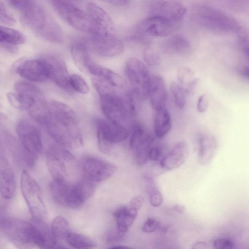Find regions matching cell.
<instances>
[{
	"label": "cell",
	"mask_w": 249,
	"mask_h": 249,
	"mask_svg": "<svg viewBox=\"0 0 249 249\" xmlns=\"http://www.w3.org/2000/svg\"><path fill=\"white\" fill-rule=\"evenodd\" d=\"M39 124L60 144L71 148L83 145V138L76 115L66 104L55 100L47 102L46 111Z\"/></svg>",
	"instance_id": "6da1fadb"
},
{
	"label": "cell",
	"mask_w": 249,
	"mask_h": 249,
	"mask_svg": "<svg viewBox=\"0 0 249 249\" xmlns=\"http://www.w3.org/2000/svg\"><path fill=\"white\" fill-rule=\"evenodd\" d=\"M96 183L84 178L74 182L53 180L49 190L54 201L65 207L76 209L81 207L94 193Z\"/></svg>",
	"instance_id": "7a4b0ae2"
},
{
	"label": "cell",
	"mask_w": 249,
	"mask_h": 249,
	"mask_svg": "<svg viewBox=\"0 0 249 249\" xmlns=\"http://www.w3.org/2000/svg\"><path fill=\"white\" fill-rule=\"evenodd\" d=\"M93 84L99 93L101 110L108 121L119 125L131 115L128 110L125 94H120L114 87L96 78H93Z\"/></svg>",
	"instance_id": "3957f363"
},
{
	"label": "cell",
	"mask_w": 249,
	"mask_h": 249,
	"mask_svg": "<svg viewBox=\"0 0 249 249\" xmlns=\"http://www.w3.org/2000/svg\"><path fill=\"white\" fill-rule=\"evenodd\" d=\"M193 16L205 29L219 33L236 32L239 25L233 18L213 7L199 5L195 8Z\"/></svg>",
	"instance_id": "277c9868"
},
{
	"label": "cell",
	"mask_w": 249,
	"mask_h": 249,
	"mask_svg": "<svg viewBox=\"0 0 249 249\" xmlns=\"http://www.w3.org/2000/svg\"><path fill=\"white\" fill-rule=\"evenodd\" d=\"M0 229L16 247L31 249L36 246L35 224L15 217H1Z\"/></svg>",
	"instance_id": "5b68a950"
},
{
	"label": "cell",
	"mask_w": 249,
	"mask_h": 249,
	"mask_svg": "<svg viewBox=\"0 0 249 249\" xmlns=\"http://www.w3.org/2000/svg\"><path fill=\"white\" fill-rule=\"evenodd\" d=\"M8 2L19 12L23 25L39 36L53 19L37 1L9 0Z\"/></svg>",
	"instance_id": "8992f818"
},
{
	"label": "cell",
	"mask_w": 249,
	"mask_h": 249,
	"mask_svg": "<svg viewBox=\"0 0 249 249\" xmlns=\"http://www.w3.org/2000/svg\"><path fill=\"white\" fill-rule=\"evenodd\" d=\"M51 3L56 13L75 29L91 34L99 32L89 14L73 3L65 0H52Z\"/></svg>",
	"instance_id": "52a82bcc"
},
{
	"label": "cell",
	"mask_w": 249,
	"mask_h": 249,
	"mask_svg": "<svg viewBox=\"0 0 249 249\" xmlns=\"http://www.w3.org/2000/svg\"><path fill=\"white\" fill-rule=\"evenodd\" d=\"M20 189L34 220L43 222L46 215V208L42 192L37 182L26 170L21 173Z\"/></svg>",
	"instance_id": "ba28073f"
},
{
	"label": "cell",
	"mask_w": 249,
	"mask_h": 249,
	"mask_svg": "<svg viewBox=\"0 0 249 249\" xmlns=\"http://www.w3.org/2000/svg\"><path fill=\"white\" fill-rule=\"evenodd\" d=\"M14 89V92H8L6 96L15 108L26 110L29 113L45 102L41 90L30 83L18 82Z\"/></svg>",
	"instance_id": "9c48e42d"
},
{
	"label": "cell",
	"mask_w": 249,
	"mask_h": 249,
	"mask_svg": "<svg viewBox=\"0 0 249 249\" xmlns=\"http://www.w3.org/2000/svg\"><path fill=\"white\" fill-rule=\"evenodd\" d=\"M124 71L126 76L132 87V91L136 98L142 101L148 97L151 76L149 71L139 59L129 58L126 61Z\"/></svg>",
	"instance_id": "30bf717a"
},
{
	"label": "cell",
	"mask_w": 249,
	"mask_h": 249,
	"mask_svg": "<svg viewBox=\"0 0 249 249\" xmlns=\"http://www.w3.org/2000/svg\"><path fill=\"white\" fill-rule=\"evenodd\" d=\"M95 124L98 148L104 154L109 153L114 144L123 142L129 135L125 127L109 121L98 118Z\"/></svg>",
	"instance_id": "8fae6325"
},
{
	"label": "cell",
	"mask_w": 249,
	"mask_h": 249,
	"mask_svg": "<svg viewBox=\"0 0 249 249\" xmlns=\"http://www.w3.org/2000/svg\"><path fill=\"white\" fill-rule=\"evenodd\" d=\"M76 165L82 178L95 183L110 178L118 169L115 164L91 156L83 157Z\"/></svg>",
	"instance_id": "7c38bea8"
},
{
	"label": "cell",
	"mask_w": 249,
	"mask_h": 249,
	"mask_svg": "<svg viewBox=\"0 0 249 249\" xmlns=\"http://www.w3.org/2000/svg\"><path fill=\"white\" fill-rule=\"evenodd\" d=\"M73 161L72 155L61 147L52 146L47 151L46 164L53 180L67 181Z\"/></svg>",
	"instance_id": "4fadbf2b"
},
{
	"label": "cell",
	"mask_w": 249,
	"mask_h": 249,
	"mask_svg": "<svg viewBox=\"0 0 249 249\" xmlns=\"http://www.w3.org/2000/svg\"><path fill=\"white\" fill-rule=\"evenodd\" d=\"M20 144L31 154L37 157L43 150L41 134L38 128L26 120H20L16 127Z\"/></svg>",
	"instance_id": "5bb4252c"
},
{
	"label": "cell",
	"mask_w": 249,
	"mask_h": 249,
	"mask_svg": "<svg viewBox=\"0 0 249 249\" xmlns=\"http://www.w3.org/2000/svg\"><path fill=\"white\" fill-rule=\"evenodd\" d=\"M180 23L162 17L152 16L140 22L137 30L143 35L164 37L176 31Z\"/></svg>",
	"instance_id": "9a60e30c"
},
{
	"label": "cell",
	"mask_w": 249,
	"mask_h": 249,
	"mask_svg": "<svg viewBox=\"0 0 249 249\" xmlns=\"http://www.w3.org/2000/svg\"><path fill=\"white\" fill-rule=\"evenodd\" d=\"M89 42L93 51L103 57L119 55L124 49L122 42L112 33L92 34Z\"/></svg>",
	"instance_id": "2e32d148"
},
{
	"label": "cell",
	"mask_w": 249,
	"mask_h": 249,
	"mask_svg": "<svg viewBox=\"0 0 249 249\" xmlns=\"http://www.w3.org/2000/svg\"><path fill=\"white\" fill-rule=\"evenodd\" d=\"M45 63L48 79L63 89L71 91L69 79L70 76L64 60L53 54H46L41 56Z\"/></svg>",
	"instance_id": "e0dca14e"
},
{
	"label": "cell",
	"mask_w": 249,
	"mask_h": 249,
	"mask_svg": "<svg viewBox=\"0 0 249 249\" xmlns=\"http://www.w3.org/2000/svg\"><path fill=\"white\" fill-rule=\"evenodd\" d=\"M150 16H158L180 22L187 8L178 1H153L149 5Z\"/></svg>",
	"instance_id": "ac0fdd59"
},
{
	"label": "cell",
	"mask_w": 249,
	"mask_h": 249,
	"mask_svg": "<svg viewBox=\"0 0 249 249\" xmlns=\"http://www.w3.org/2000/svg\"><path fill=\"white\" fill-rule=\"evenodd\" d=\"M16 71L21 77L30 81L40 82L48 79L47 67L41 57L24 61L18 66Z\"/></svg>",
	"instance_id": "d6986e66"
},
{
	"label": "cell",
	"mask_w": 249,
	"mask_h": 249,
	"mask_svg": "<svg viewBox=\"0 0 249 249\" xmlns=\"http://www.w3.org/2000/svg\"><path fill=\"white\" fill-rule=\"evenodd\" d=\"M188 155L187 143L184 141H179L162 158L160 161V167L166 171L178 168L185 162Z\"/></svg>",
	"instance_id": "ffe728a7"
},
{
	"label": "cell",
	"mask_w": 249,
	"mask_h": 249,
	"mask_svg": "<svg viewBox=\"0 0 249 249\" xmlns=\"http://www.w3.org/2000/svg\"><path fill=\"white\" fill-rule=\"evenodd\" d=\"M0 188L1 196L5 199H11L15 195L14 172L6 158L2 155L0 160Z\"/></svg>",
	"instance_id": "44dd1931"
},
{
	"label": "cell",
	"mask_w": 249,
	"mask_h": 249,
	"mask_svg": "<svg viewBox=\"0 0 249 249\" xmlns=\"http://www.w3.org/2000/svg\"><path fill=\"white\" fill-rule=\"evenodd\" d=\"M84 71L114 87L121 88L124 85V81L120 75L93 62L91 58L87 61Z\"/></svg>",
	"instance_id": "7402d4cb"
},
{
	"label": "cell",
	"mask_w": 249,
	"mask_h": 249,
	"mask_svg": "<svg viewBox=\"0 0 249 249\" xmlns=\"http://www.w3.org/2000/svg\"><path fill=\"white\" fill-rule=\"evenodd\" d=\"M148 98L155 111L165 107L167 92L164 81L161 76L151 75Z\"/></svg>",
	"instance_id": "603a6c76"
},
{
	"label": "cell",
	"mask_w": 249,
	"mask_h": 249,
	"mask_svg": "<svg viewBox=\"0 0 249 249\" xmlns=\"http://www.w3.org/2000/svg\"><path fill=\"white\" fill-rule=\"evenodd\" d=\"M6 143L16 163L24 168H32L36 161V158L29 153L14 138L6 135Z\"/></svg>",
	"instance_id": "cb8c5ba5"
},
{
	"label": "cell",
	"mask_w": 249,
	"mask_h": 249,
	"mask_svg": "<svg viewBox=\"0 0 249 249\" xmlns=\"http://www.w3.org/2000/svg\"><path fill=\"white\" fill-rule=\"evenodd\" d=\"M198 160L202 165H207L213 159L217 147L214 136L207 132H201L198 136Z\"/></svg>",
	"instance_id": "d4e9b609"
},
{
	"label": "cell",
	"mask_w": 249,
	"mask_h": 249,
	"mask_svg": "<svg viewBox=\"0 0 249 249\" xmlns=\"http://www.w3.org/2000/svg\"><path fill=\"white\" fill-rule=\"evenodd\" d=\"M87 10L98 28V33H112L113 22L109 15L103 8L90 2L88 3Z\"/></svg>",
	"instance_id": "484cf974"
},
{
	"label": "cell",
	"mask_w": 249,
	"mask_h": 249,
	"mask_svg": "<svg viewBox=\"0 0 249 249\" xmlns=\"http://www.w3.org/2000/svg\"><path fill=\"white\" fill-rule=\"evenodd\" d=\"M34 222L36 246L41 249H53L56 246L57 239L51 228L43 222Z\"/></svg>",
	"instance_id": "4316f807"
},
{
	"label": "cell",
	"mask_w": 249,
	"mask_h": 249,
	"mask_svg": "<svg viewBox=\"0 0 249 249\" xmlns=\"http://www.w3.org/2000/svg\"><path fill=\"white\" fill-rule=\"evenodd\" d=\"M163 48L166 53L177 54H187L192 51L190 42L181 35H175L166 39Z\"/></svg>",
	"instance_id": "83f0119b"
},
{
	"label": "cell",
	"mask_w": 249,
	"mask_h": 249,
	"mask_svg": "<svg viewBox=\"0 0 249 249\" xmlns=\"http://www.w3.org/2000/svg\"><path fill=\"white\" fill-rule=\"evenodd\" d=\"M137 213V210L129 206H122L116 209L113 215L117 230L123 233L127 231L136 219Z\"/></svg>",
	"instance_id": "f1b7e54d"
},
{
	"label": "cell",
	"mask_w": 249,
	"mask_h": 249,
	"mask_svg": "<svg viewBox=\"0 0 249 249\" xmlns=\"http://www.w3.org/2000/svg\"><path fill=\"white\" fill-rule=\"evenodd\" d=\"M171 126L170 115L165 107L156 111L154 127L155 134L158 138L165 136L170 131Z\"/></svg>",
	"instance_id": "f546056e"
},
{
	"label": "cell",
	"mask_w": 249,
	"mask_h": 249,
	"mask_svg": "<svg viewBox=\"0 0 249 249\" xmlns=\"http://www.w3.org/2000/svg\"><path fill=\"white\" fill-rule=\"evenodd\" d=\"M154 138L147 133L132 150L134 160L139 165L145 164L149 160V153L154 142Z\"/></svg>",
	"instance_id": "4dcf8cb0"
},
{
	"label": "cell",
	"mask_w": 249,
	"mask_h": 249,
	"mask_svg": "<svg viewBox=\"0 0 249 249\" xmlns=\"http://www.w3.org/2000/svg\"><path fill=\"white\" fill-rule=\"evenodd\" d=\"M65 240L75 249H95L97 246L96 242L90 237L72 231L68 234Z\"/></svg>",
	"instance_id": "1f68e13d"
},
{
	"label": "cell",
	"mask_w": 249,
	"mask_h": 249,
	"mask_svg": "<svg viewBox=\"0 0 249 249\" xmlns=\"http://www.w3.org/2000/svg\"><path fill=\"white\" fill-rule=\"evenodd\" d=\"M25 37L20 31L1 25L0 27V42L13 46L23 44L25 42Z\"/></svg>",
	"instance_id": "d6a6232c"
},
{
	"label": "cell",
	"mask_w": 249,
	"mask_h": 249,
	"mask_svg": "<svg viewBox=\"0 0 249 249\" xmlns=\"http://www.w3.org/2000/svg\"><path fill=\"white\" fill-rule=\"evenodd\" d=\"M71 52L75 64L80 69L84 71L86 62L90 58L88 46L84 43L76 42L72 45Z\"/></svg>",
	"instance_id": "836d02e7"
},
{
	"label": "cell",
	"mask_w": 249,
	"mask_h": 249,
	"mask_svg": "<svg viewBox=\"0 0 249 249\" xmlns=\"http://www.w3.org/2000/svg\"><path fill=\"white\" fill-rule=\"evenodd\" d=\"M146 181L145 189L148 195L149 200L153 207L160 206L162 202V196L157 188L152 178H144Z\"/></svg>",
	"instance_id": "e575fe53"
},
{
	"label": "cell",
	"mask_w": 249,
	"mask_h": 249,
	"mask_svg": "<svg viewBox=\"0 0 249 249\" xmlns=\"http://www.w3.org/2000/svg\"><path fill=\"white\" fill-rule=\"evenodd\" d=\"M51 228L57 239L65 240L71 231L67 221L61 216H57L53 219Z\"/></svg>",
	"instance_id": "d590c367"
},
{
	"label": "cell",
	"mask_w": 249,
	"mask_h": 249,
	"mask_svg": "<svg viewBox=\"0 0 249 249\" xmlns=\"http://www.w3.org/2000/svg\"><path fill=\"white\" fill-rule=\"evenodd\" d=\"M170 89L176 105L179 108H183L186 102V95L188 92L185 88L173 81L171 84Z\"/></svg>",
	"instance_id": "8d00e7d4"
},
{
	"label": "cell",
	"mask_w": 249,
	"mask_h": 249,
	"mask_svg": "<svg viewBox=\"0 0 249 249\" xmlns=\"http://www.w3.org/2000/svg\"><path fill=\"white\" fill-rule=\"evenodd\" d=\"M70 86L72 89L81 94H87L89 91V87L85 79L80 75L73 74L70 76Z\"/></svg>",
	"instance_id": "74e56055"
},
{
	"label": "cell",
	"mask_w": 249,
	"mask_h": 249,
	"mask_svg": "<svg viewBox=\"0 0 249 249\" xmlns=\"http://www.w3.org/2000/svg\"><path fill=\"white\" fill-rule=\"evenodd\" d=\"M178 77L179 81L185 84V89L188 92L197 82L196 79H192L193 73L191 70L188 67L180 68L178 72Z\"/></svg>",
	"instance_id": "f35d334b"
},
{
	"label": "cell",
	"mask_w": 249,
	"mask_h": 249,
	"mask_svg": "<svg viewBox=\"0 0 249 249\" xmlns=\"http://www.w3.org/2000/svg\"><path fill=\"white\" fill-rule=\"evenodd\" d=\"M0 22L3 26H12L15 23V18L7 10L5 4L0 1Z\"/></svg>",
	"instance_id": "ab89813d"
},
{
	"label": "cell",
	"mask_w": 249,
	"mask_h": 249,
	"mask_svg": "<svg viewBox=\"0 0 249 249\" xmlns=\"http://www.w3.org/2000/svg\"><path fill=\"white\" fill-rule=\"evenodd\" d=\"M143 57L145 62L150 66L156 65L159 62L160 57L158 54L151 48H147L145 49Z\"/></svg>",
	"instance_id": "60d3db41"
},
{
	"label": "cell",
	"mask_w": 249,
	"mask_h": 249,
	"mask_svg": "<svg viewBox=\"0 0 249 249\" xmlns=\"http://www.w3.org/2000/svg\"><path fill=\"white\" fill-rule=\"evenodd\" d=\"M160 223L153 218H148L145 221L142 230L146 233L153 232L160 228Z\"/></svg>",
	"instance_id": "b9f144b4"
},
{
	"label": "cell",
	"mask_w": 249,
	"mask_h": 249,
	"mask_svg": "<svg viewBox=\"0 0 249 249\" xmlns=\"http://www.w3.org/2000/svg\"><path fill=\"white\" fill-rule=\"evenodd\" d=\"M215 249H233V244L231 240L227 238H218L213 241Z\"/></svg>",
	"instance_id": "7bdbcfd3"
},
{
	"label": "cell",
	"mask_w": 249,
	"mask_h": 249,
	"mask_svg": "<svg viewBox=\"0 0 249 249\" xmlns=\"http://www.w3.org/2000/svg\"><path fill=\"white\" fill-rule=\"evenodd\" d=\"M162 150L157 146H152L149 153V160L153 161L160 160L162 159Z\"/></svg>",
	"instance_id": "ee69618b"
},
{
	"label": "cell",
	"mask_w": 249,
	"mask_h": 249,
	"mask_svg": "<svg viewBox=\"0 0 249 249\" xmlns=\"http://www.w3.org/2000/svg\"><path fill=\"white\" fill-rule=\"evenodd\" d=\"M208 107V100L205 94L199 96L197 103V110L201 113L206 111Z\"/></svg>",
	"instance_id": "f6af8a7d"
},
{
	"label": "cell",
	"mask_w": 249,
	"mask_h": 249,
	"mask_svg": "<svg viewBox=\"0 0 249 249\" xmlns=\"http://www.w3.org/2000/svg\"><path fill=\"white\" fill-rule=\"evenodd\" d=\"M143 203V197L141 195H138L132 199L129 206L138 211L142 206Z\"/></svg>",
	"instance_id": "bcb514c9"
},
{
	"label": "cell",
	"mask_w": 249,
	"mask_h": 249,
	"mask_svg": "<svg viewBox=\"0 0 249 249\" xmlns=\"http://www.w3.org/2000/svg\"><path fill=\"white\" fill-rule=\"evenodd\" d=\"M124 233L120 232L118 230L111 231L108 235L107 241L108 242H114L119 241L123 239Z\"/></svg>",
	"instance_id": "7dc6e473"
},
{
	"label": "cell",
	"mask_w": 249,
	"mask_h": 249,
	"mask_svg": "<svg viewBox=\"0 0 249 249\" xmlns=\"http://www.w3.org/2000/svg\"><path fill=\"white\" fill-rule=\"evenodd\" d=\"M192 249H208V246L205 242L199 241L192 246Z\"/></svg>",
	"instance_id": "c3c4849f"
},
{
	"label": "cell",
	"mask_w": 249,
	"mask_h": 249,
	"mask_svg": "<svg viewBox=\"0 0 249 249\" xmlns=\"http://www.w3.org/2000/svg\"><path fill=\"white\" fill-rule=\"evenodd\" d=\"M106 2L118 6H124L127 4L129 1L126 0H107Z\"/></svg>",
	"instance_id": "681fc988"
},
{
	"label": "cell",
	"mask_w": 249,
	"mask_h": 249,
	"mask_svg": "<svg viewBox=\"0 0 249 249\" xmlns=\"http://www.w3.org/2000/svg\"><path fill=\"white\" fill-rule=\"evenodd\" d=\"M241 73L243 76L249 80V66L245 67Z\"/></svg>",
	"instance_id": "f907efd6"
},
{
	"label": "cell",
	"mask_w": 249,
	"mask_h": 249,
	"mask_svg": "<svg viewBox=\"0 0 249 249\" xmlns=\"http://www.w3.org/2000/svg\"><path fill=\"white\" fill-rule=\"evenodd\" d=\"M174 209L177 212L181 213L185 210V207L183 206L177 204L174 206Z\"/></svg>",
	"instance_id": "816d5d0a"
},
{
	"label": "cell",
	"mask_w": 249,
	"mask_h": 249,
	"mask_svg": "<svg viewBox=\"0 0 249 249\" xmlns=\"http://www.w3.org/2000/svg\"><path fill=\"white\" fill-rule=\"evenodd\" d=\"M108 249H132L131 248L125 246H117L111 247Z\"/></svg>",
	"instance_id": "f5cc1de1"
},
{
	"label": "cell",
	"mask_w": 249,
	"mask_h": 249,
	"mask_svg": "<svg viewBox=\"0 0 249 249\" xmlns=\"http://www.w3.org/2000/svg\"><path fill=\"white\" fill-rule=\"evenodd\" d=\"M245 52L247 57L249 59V47L245 49Z\"/></svg>",
	"instance_id": "db71d44e"
},
{
	"label": "cell",
	"mask_w": 249,
	"mask_h": 249,
	"mask_svg": "<svg viewBox=\"0 0 249 249\" xmlns=\"http://www.w3.org/2000/svg\"><path fill=\"white\" fill-rule=\"evenodd\" d=\"M53 249H70L69 248L64 247L62 246H56L54 248H53Z\"/></svg>",
	"instance_id": "11a10c76"
}]
</instances>
